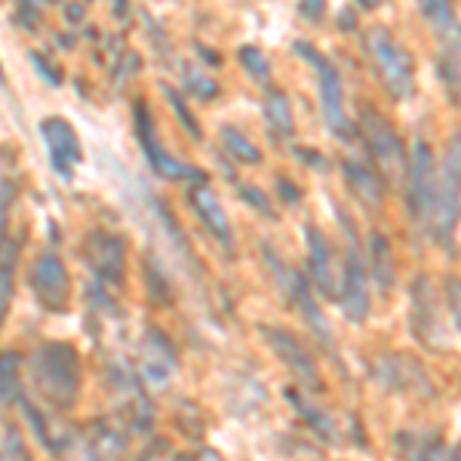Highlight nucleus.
Returning <instances> with one entry per match:
<instances>
[{
    "mask_svg": "<svg viewBox=\"0 0 461 461\" xmlns=\"http://www.w3.org/2000/svg\"><path fill=\"white\" fill-rule=\"evenodd\" d=\"M461 215V132L449 139L443 148V158L437 160V182H434V212H430L428 237L452 252L456 243V225Z\"/></svg>",
    "mask_w": 461,
    "mask_h": 461,
    "instance_id": "nucleus-1",
    "label": "nucleus"
},
{
    "mask_svg": "<svg viewBox=\"0 0 461 461\" xmlns=\"http://www.w3.org/2000/svg\"><path fill=\"white\" fill-rule=\"evenodd\" d=\"M363 50H366L369 62L382 80V86L388 89L393 99H409L415 93V65L412 56L403 43L393 37L391 28L373 25L369 32H363Z\"/></svg>",
    "mask_w": 461,
    "mask_h": 461,
    "instance_id": "nucleus-2",
    "label": "nucleus"
},
{
    "mask_svg": "<svg viewBox=\"0 0 461 461\" xmlns=\"http://www.w3.org/2000/svg\"><path fill=\"white\" fill-rule=\"evenodd\" d=\"M357 132H360L363 145H366L382 182H393V185L406 182L409 154H406V145H403V139H400L397 126L384 114H378L375 108H363L360 117H357Z\"/></svg>",
    "mask_w": 461,
    "mask_h": 461,
    "instance_id": "nucleus-3",
    "label": "nucleus"
},
{
    "mask_svg": "<svg viewBox=\"0 0 461 461\" xmlns=\"http://www.w3.org/2000/svg\"><path fill=\"white\" fill-rule=\"evenodd\" d=\"M34 382L43 397L68 409L80 388V357L68 341H50L34 354Z\"/></svg>",
    "mask_w": 461,
    "mask_h": 461,
    "instance_id": "nucleus-4",
    "label": "nucleus"
},
{
    "mask_svg": "<svg viewBox=\"0 0 461 461\" xmlns=\"http://www.w3.org/2000/svg\"><path fill=\"white\" fill-rule=\"evenodd\" d=\"M434 182H437V154L428 139H415L406 169V215L415 230L428 234L430 212H434Z\"/></svg>",
    "mask_w": 461,
    "mask_h": 461,
    "instance_id": "nucleus-5",
    "label": "nucleus"
},
{
    "mask_svg": "<svg viewBox=\"0 0 461 461\" xmlns=\"http://www.w3.org/2000/svg\"><path fill=\"white\" fill-rule=\"evenodd\" d=\"M339 221L348 230V249H345V262H341V284H339V299L341 311L348 320L360 323L369 314V271L366 262L360 256V243H357V230L354 221L348 215L339 212Z\"/></svg>",
    "mask_w": 461,
    "mask_h": 461,
    "instance_id": "nucleus-6",
    "label": "nucleus"
},
{
    "mask_svg": "<svg viewBox=\"0 0 461 461\" xmlns=\"http://www.w3.org/2000/svg\"><path fill=\"white\" fill-rule=\"evenodd\" d=\"M295 56H302L311 68L317 71V89H320V108H323V121L336 132L339 139H348L351 136V123L345 117V93H341V77H339V68L330 62L326 56H320L311 43L299 41L295 43Z\"/></svg>",
    "mask_w": 461,
    "mask_h": 461,
    "instance_id": "nucleus-7",
    "label": "nucleus"
},
{
    "mask_svg": "<svg viewBox=\"0 0 461 461\" xmlns=\"http://www.w3.org/2000/svg\"><path fill=\"white\" fill-rule=\"evenodd\" d=\"M412 332L430 348L446 345L443 336V304L437 299V289L428 284V277H419L412 286Z\"/></svg>",
    "mask_w": 461,
    "mask_h": 461,
    "instance_id": "nucleus-8",
    "label": "nucleus"
},
{
    "mask_svg": "<svg viewBox=\"0 0 461 461\" xmlns=\"http://www.w3.org/2000/svg\"><path fill=\"white\" fill-rule=\"evenodd\" d=\"M32 284L34 293L41 295V302L53 311H62L68 304L71 295V280H68V267H65L62 258L56 252H47V256L37 258L34 271H32Z\"/></svg>",
    "mask_w": 461,
    "mask_h": 461,
    "instance_id": "nucleus-9",
    "label": "nucleus"
},
{
    "mask_svg": "<svg viewBox=\"0 0 461 461\" xmlns=\"http://www.w3.org/2000/svg\"><path fill=\"white\" fill-rule=\"evenodd\" d=\"M86 258L93 265L95 277H102L111 286H121L123 284V267H126V243L117 234H99L89 237L86 243Z\"/></svg>",
    "mask_w": 461,
    "mask_h": 461,
    "instance_id": "nucleus-10",
    "label": "nucleus"
},
{
    "mask_svg": "<svg viewBox=\"0 0 461 461\" xmlns=\"http://www.w3.org/2000/svg\"><path fill=\"white\" fill-rule=\"evenodd\" d=\"M176 375V351L167 336L158 330H148L142 339V384L154 391H163L169 378Z\"/></svg>",
    "mask_w": 461,
    "mask_h": 461,
    "instance_id": "nucleus-11",
    "label": "nucleus"
},
{
    "mask_svg": "<svg viewBox=\"0 0 461 461\" xmlns=\"http://www.w3.org/2000/svg\"><path fill=\"white\" fill-rule=\"evenodd\" d=\"M308 237V252H311V274H314V284L320 286V293L336 299L339 295V284H341V265L332 256V247L326 240V234L314 225H308L304 230Z\"/></svg>",
    "mask_w": 461,
    "mask_h": 461,
    "instance_id": "nucleus-12",
    "label": "nucleus"
},
{
    "mask_svg": "<svg viewBox=\"0 0 461 461\" xmlns=\"http://www.w3.org/2000/svg\"><path fill=\"white\" fill-rule=\"evenodd\" d=\"M136 130H139V139H142V148L148 154V160H151V167L158 169L163 178H185V176H200L197 169L185 167V163H178L176 158H169L167 151H163V145L158 142V132H154V123H151V114L145 111V105L136 108ZM203 178V176H200Z\"/></svg>",
    "mask_w": 461,
    "mask_h": 461,
    "instance_id": "nucleus-13",
    "label": "nucleus"
},
{
    "mask_svg": "<svg viewBox=\"0 0 461 461\" xmlns=\"http://www.w3.org/2000/svg\"><path fill=\"white\" fill-rule=\"evenodd\" d=\"M41 136L43 142L50 148V158L59 169H71L80 163V139L77 132H74V126L65 121V117H47V121L41 123Z\"/></svg>",
    "mask_w": 461,
    "mask_h": 461,
    "instance_id": "nucleus-14",
    "label": "nucleus"
},
{
    "mask_svg": "<svg viewBox=\"0 0 461 461\" xmlns=\"http://www.w3.org/2000/svg\"><path fill=\"white\" fill-rule=\"evenodd\" d=\"M419 13L425 16L440 50H461V22L452 0H419Z\"/></svg>",
    "mask_w": 461,
    "mask_h": 461,
    "instance_id": "nucleus-15",
    "label": "nucleus"
},
{
    "mask_svg": "<svg viewBox=\"0 0 461 461\" xmlns=\"http://www.w3.org/2000/svg\"><path fill=\"white\" fill-rule=\"evenodd\" d=\"M341 173H345V182L351 188V194L360 200L369 210H382L384 203V182L382 176L375 173L369 163H363L360 158H348L341 163Z\"/></svg>",
    "mask_w": 461,
    "mask_h": 461,
    "instance_id": "nucleus-16",
    "label": "nucleus"
},
{
    "mask_svg": "<svg viewBox=\"0 0 461 461\" xmlns=\"http://www.w3.org/2000/svg\"><path fill=\"white\" fill-rule=\"evenodd\" d=\"M265 336L271 341L274 351H277L280 360L295 373V378H302L308 388H317V366H314V360H311V354H304V348L295 341V336H289V332L280 330V326H271Z\"/></svg>",
    "mask_w": 461,
    "mask_h": 461,
    "instance_id": "nucleus-17",
    "label": "nucleus"
},
{
    "mask_svg": "<svg viewBox=\"0 0 461 461\" xmlns=\"http://www.w3.org/2000/svg\"><path fill=\"white\" fill-rule=\"evenodd\" d=\"M191 210H194L203 225L210 228V234L215 240H221L225 247L230 249V221H228V212L221 210V200L219 194L210 188L206 182H200L191 188Z\"/></svg>",
    "mask_w": 461,
    "mask_h": 461,
    "instance_id": "nucleus-18",
    "label": "nucleus"
},
{
    "mask_svg": "<svg viewBox=\"0 0 461 461\" xmlns=\"http://www.w3.org/2000/svg\"><path fill=\"white\" fill-rule=\"evenodd\" d=\"M123 449H126V430H121L117 425L102 421V425H95L93 434H89L86 452L93 461H117Z\"/></svg>",
    "mask_w": 461,
    "mask_h": 461,
    "instance_id": "nucleus-19",
    "label": "nucleus"
},
{
    "mask_svg": "<svg viewBox=\"0 0 461 461\" xmlns=\"http://www.w3.org/2000/svg\"><path fill=\"white\" fill-rule=\"evenodd\" d=\"M265 121L280 139H293L295 136L293 105H289L286 93H280V89H267V95H265Z\"/></svg>",
    "mask_w": 461,
    "mask_h": 461,
    "instance_id": "nucleus-20",
    "label": "nucleus"
},
{
    "mask_svg": "<svg viewBox=\"0 0 461 461\" xmlns=\"http://www.w3.org/2000/svg\"><path fill=\"white\" fill-rule=\"evenodd\" d=\"M16 262H19V243H0V323L6 320L13 302V280H16Z\"/></svg>",
    "mask_w": 461,
    "mask_h": 461,
    "instance_id": "nucleus-21",
    "label": "nucleus"
},
{
    "mask_svg": "<svg viewBox=\"0 0 461 461\" xmlns=\"http://www.w3.org/2000/svg\"><path fill=\"white\" fill-rule=\"evenodd\" d=\"M369 271L378 280L382 289H391L393 284V256H391V243L384 234H373L369 240Z\"/></svg>",
    "mask_w": 461,
    "mask_h": 461,
    "instance_id": "nucleus-22",
    "label": "nucleus"
},
{
    "mask_svg": "<svg viewBox=\"0 0 461 461\" xmlns=\"http://www.w3.org/2000/svg\"><path fill=\"white\" fill-rule=\"evenodd\" d=\"M221 145H225L228 158H234L237 163H249V167L262 163V151H258L240 130H234V126H221Z\"/></svg>",
    "mask_w": 461,
    "mask_h": 461,
    "instance_id": "nucleus-23",
    "label": "nucleus"
},
{
    "mask_svg": "<svg viewBox=\"0 0 461 461\" xmlns=\"http://www.w3.org/2000/svg\"><path fill=\"white\" fill-rule=\"evenodd\" d=\"M19 357L13 351L0 354V403H10V400L19 397L22 382H19Z\"/></svg>",
    "mask_w": 461,
    "mask_h": 461,
    "instance_id": "nucleus-24",
    "label": "nucleus"
},
{
    "mask_svg": "<svg viewBox=\"0 0 461 461\" xmlns=\"http://www.w3.org/2000/svg\"><path fill=\"white\" fill-rule=\"evenodd\" d=\"M289 400H293V406L302 412V419H308L311 425H314L317 434H323L326 440H339V430H336V425H332V419L323 412V409L311 406L308 400H304L302 393H295V391H289Z\"/></svg>",
    "mask_w": 461,
    "mask_h": 461,
    "instance_id": "nucleus-25",
    "label": "nucleus"
},
{
    "mask_svg": "<svg viewBox=\"0 0 461 461\" xmlns=\"http://www.w3.org/2000/svg\"><path fill=\"white\" fill-rule=\"evenodd\" d=\"M409 461H452V456H449V449H446V443L440 440V437L428 434V437H421V440L415 443Z\"/></svg>",
    "mask_w": 461,
    "mask_h": 461,
    "instance_id": "nucleus-26",
    "label": "nucleus"
},
{
    "mask_svg": "<svg viewBox=\"0 0 461 461\" xmlns=\"http://www.w3.org/2000/svg\"><path fill=\"white\" fill-rule=\"evenodd\" d=\"M240 65L256 80H262V84H267V80H271V62H267L265 53L258 47H243L240 50Z\"/></svg>",
    "mask_w": 461,
    "mask_h": 461,
    "instance_id": "nucleus-27",
    "label": "nucleus"
},
{
    "mask_svg": "<svg viewBox=\"0 0 461 461\" xmlns=\"http://www.w3.org/2000/svg\"><path fill=\"white\" fill-rule=\"evenodd\" d=\"M443 299H446V308H449L452 323H456V330L461 332V280L458 277H446Z\"/></svg>",
    "mask_w": 461,
    "mask_h": 461,
    "instance_id": "nucleus-28",
    "label": "nucleus"
},
{
    "mask_svg": "<svg viewBox=\"0 0 461 461\" xmlns=\"http://www.w3.org/2000/svg\"><path fill=\"white\" fill-rule=\"evenodd\" d=\"M185 80H188V89L197 95V99H212L215 93H219V84H212L210 77H203L197 68H188L185 71Z\"/></svg>",
    "mask_w": 461,
    "mask_h": 461,
    "instance_id": "nucleus-29",
    "label": "nucleus"
},
{
    "mask_svg": "<svg viewBox=\"0 0 461 461\" xmlns=\"http://www.w3.org/2000/svg\"><path fill=\"white\" fill-rule=\"evenodd\" d=\"M240 197L247 200V203L256 206L262 215H271V219H277V212L271 210V200H267L265 191H258V188H252V185H247V188H240Z\"/></svg>",
    "mask_w": 461,
    "mask_h": 461,
    "instance_id": "nucleus-30",
    "label": "nucleus"
},
{
    "mask_svg": "<svg viewBox=\"0 0 461 461\" xmlns=\"http://www.w3.org/2000/svg\"><path fill=\"white\" fill-rule=\"evenodd\" d=\"M167 95H169V102H173V108H176V114L182 117V123L188 126V136H194V139H200V126L191 121V114H188V108L182 105V99H178V95L173 93V89H167Z\"/></svg>",
    "mask_w": 461,
    "mask_h": 461,
    "instance_id": "nucleus-31",
    "label": "nucleus"
},
{
    "mask_svg": "<svg viewBox=\"0 0 461 461\" xmlns=\"http://www.w3.org/2000/svg\"><path fill=\"white\" fill-rule=\"evenodd\" d=\"M326 13V0H299V16L308 22H320Z\"/></svg>",
    "mask_w": 461,
    "mask_h": 461,
    "instance_id": "nucleus-32",
    "label": "nucleus"
},
{
    "mask_svg": "<svg viewBox=\"0 0 461 461\" xmlns=\"http://www.w3.org/2000/svg\"><path fill=\"white\" fill-rule=\"evenodd\" d=\"M197 461H221V458L215 456L212 449H203V452H200V458H197Z\"/></svg>",
    "mask_w": 461,
    "mask_h": 461,
    "instance_id": "nucleus-33",
    "label": "nucleus"
},
{
    "mask_svg": "<svg viewBox=\"0 0 461 461\" xmlns=\"http://www.w3.org/2000/svg\"><path fill=\"white\" fill-rule=\"evenodd\" d=\"M357 4H360L363 10H375V6L382 4V0H357Z\"/></svg>",
    "mask_w": 461,
    "mask_h": 461,
    "instance_id": "nucleus-34",
    "label": "nucleus"
},
{
    "mask_svg": "<svg viewBox=\"0 0 461 461\" xmlns=\"http://www.w3.org/2000/svg\"><path fill=\"white\" fill-rule=\"evenodd\" d=\"M0 86H6V74H4V68H0Z\"/></svg>",
    "mask_w": 461,
    "mask_h": 461,
    "instance_id": "nucleus-35",
    "label": "nucleus"
}]
</instances>
